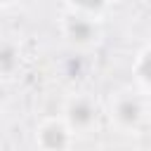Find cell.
<instances>
[{
    "label": "cell",
    "mask_w": 151,
    "mask_h": 151,
    "mask_svg": "<svg viewBox=\"0 0 151 151\" xmlns=\"http://www.w3.org/2000/svg\"><path fill=\"white\" fill-rule=\"evenodd\" d=\"M42 142H45V146H50V149H61L64 142H66V134H64L61 127H47V130L42 132Z\"/></svg>",
    "instance_id": "cell-1"
},
{
    "label": "cell",
    "mask_w": 151,
    "mask_h": 151,
    "mask_svg": "<svg viewBox=\"0 0 151 151\" xmlns=\"http://www.w3.org/2000/svg\"><path fill=\"white\" fill-rule=\"evenodd\" d=\"M68 31H71V35H73L76 40H87V38H92V26H90L87 21H80V19L71 21Z\"/></svg>",
    "instance_id": "cell-2"
},
{
    "label": "cell",
    "mask_w": 151,
    "mask_h": 151,
    "mask_svg": "<svg viewBox=\"0 0 151 151\" xmlns=\"http://www.w3.org/2000/svg\"><path fill=\"white\" fill-rule=\"evenodd\" d=\"M92 106L90 104H85V101H80V104H76L73 109H71V118H73V123H87L90 118H92Z\"/></svg>",
    "instance_id": "cell-3"
},
{
    "label": "cell",
    "mask_w": 151,
    "mask_h": 151,
    "mask_svg": "<svg viewBox=\"0 0 151 151\" xmlns=\"http://www.w3.org/2000/svg\"><path fill=\"white\" fill-rule=\"evenodd\" d=\"M118 113H120L123 120H134V118L139 116V106H137L134 101H123L120 109H118Z\"/></svg>",
    "instance_id": "cell-4"
},
{
    "label": "cell",
    "mask_w": 151,
    "mask_h": 151,
    "mask_svg": "<svg viewBox=\"0 0 151 151\" xmlns=\"http://www.w3.org/2000/svg\"><path fill=\"white\" fill-rule=\"evenodd\" d=\"M142 76H144L146 80H151V54L142 61Z\"/></svg>",
    "instance_id": "cell-5"
},
{
    "label": "cell",
    "mask_w": 151,
    "mask_h": 151,
    "mask_svg": "<svg viewBox=\"0 0 151 151\" xmlns=\"http://www.w3.org/2000/svg\"><path fill=\"white\" fill-rule=\"evenodd\" d=\"M9 66H12V50H9V47H5V50H2V68L7 71Z\"/></svg>",
    "instance_id": "cell-6"
},
{
    "label": "cell",
    "mask_w": 151,
    "mask_h": 151,
    "mask_svg": "<svg viewBox=\"0 0 151 151\" xmlns=\"http://www.w3.org/2000/svg\"><path fill=\"white\" fill-rule=\"evenodd\" d=\"M78 2H80L83 7H90V9H94V7H99L104 0H78Z\"/></svg>",
    "instance_id": "cell-7"
}]
</instances>
